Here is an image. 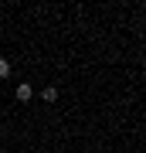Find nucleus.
I'll return each mask as SVG.
<instances>
[{
  "instance_id": "nucleus-3",
  "label": "nucleus",
  "mask_w": 146,
  "mask_h": 153,
  "mask_svg": "<svg viewBox=\"0 0 146 153\" xmlns=\"http://www.w3.org/2000/svg\"><path fill=\"white\" fill-rule=\"evenodd\" d=\"M58 99V88H44V102H54Z\"/></svg>"
},
{
  "instance_id": "nucleus-1",
  "label": "nucleus",
  "mask_w": 146,
  "mask_h": 153,
  "mask_svg": "<svg viewBox=\"0 0 146 153\" xmlns=\"http://www.w3.org/2000/svg\"><path fill=\"white\" fill-rule=\"evenodd\" d=\"M31 95H34V88L27 85V82H21V85H17V99H21V102H27Z\"/></svg>"
},
{
  "instance_id": "nucleus-2",
  "label": "nucleus",
  "mask_w": 146,
  "mask_h": 153,
  "mask_svg": "<svg viewBox=\"0 0 146 153\" xmlns=\"http://www.w3.org/2000/svg\"><path fill=\"white\" fill-rule=\"evenodd\" d=\"M7 75H10V61L0 58V78H7Z\"/></svg>"
}]
</instances>
